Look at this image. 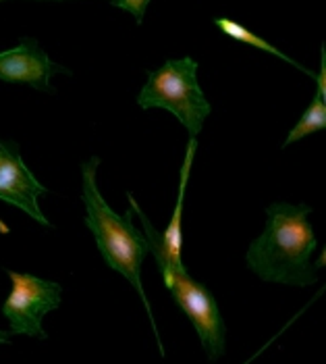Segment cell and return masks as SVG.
I'll return each mask as SVG.
<instances>
[{"mask_svg":"<svg viewBox=\"0 0 326 364\" xmlns=\"http://www.w3.org/2000/svg\"><path fill=\"white\" fill-rule=\"evenodd\" d=\"M312 208L308 204L274 202L266 208V227L249 244L245 260L247 267L268 283L308 287L318 281L316 237L310 225Z\"/></svg>","mask_w":326,"mask_h":364,"instance_id":"1","label":"cell"},{"mask_svg":"<svg viewBox=\"0 0 326 364\" xmlns=\"http://www.w3.org/2000/svg\"><path fill=\"white\" fill-rule=\"evenodd\" d=\"M98 165H100V159L92 156L82 167V200L85 206V225L92 231L104 262L112 271L127 277V281L136 287L143 306L148 310L152 329L156 333L161 356H164L161 333H158L152 306L148 302V296H146L143 283H141V264H143V258L150 252L148 240H146L143 231H139L134 223L131 208L125 210V215H116L107 204V200L102 198L98 186H96Z\"/></svg>","mask_w":326,"mask_h":364,"instance_id":"2","label":"cell"},{"mask_svg":"<svg viewBox=\"0 0 326 364\" xmlns=\"http://www.w3.org/2000/svg\"><path fill=\"white\" fill-rule=\"evenodd\" d=\"M137 105L141 109H166L188 129L190 138H197L212 107L197 82V60L191 56L170 58L161 69L148 71Z\"/></svg>","mask_w":326,"mask_h":364,"instance_id":"3","label":"cell"},{"mask_svg":"<svg viewBox=\"0 0 326 364\" xmlns=\"http://www.w3.org/2000/svg\"><path fill=\"white\" fill-rule=\"evenodd\" d=\"M156 264L177 306L188 314L191 325L195 327L208 360H218L227 348V329L212 291L191 279L183 262L173 264L164 258H156Z\"/></svg>","mask_w":326,"mask_h":364,"instance_id":"4","label":"cell"},{"mask_svg":"<svg viewBox=\"0 0 326 364\" xmlns=\"http://www.w3.org/2000/svg\"><path fill=\"white\" fill-rule=\"evenodd\" d=\"M6 275L13 283V289L2 306V312L11 323L13 336L48 339V333L42 327V318L46 312L60 306L63 287L55 281L40 279L11 269H6Z\"/></svg>","mask_w":326,"mask_h":364,"instance_id":"5","label":"cell"},{"mask_svg":"<svg viewBox=\"0 0 326 364\" xmlns=\"http://www.w3.org/2000/svg\"><path fill=\"white\" fill-rule=\"evenodd\" d=\"M46 192L48 190L23 163L17 141L0 138V200L28 213V217L40 225L53 227L38 202V198Z\"/></svg>","mask_w":326,"mask_h":364,"instance_id":"6","label":"cell"},{"mask_svg":"<svg viewBox=\"0 0 326 364\" xmlns=\"http://www.w3.org/2000/svg\"><path fill=\"white\" fill-rule=\"evenodd\" d=\"M56 73L71 75V71L55 63L36 38H23L15 48L0 53V80L6 84L31 85L36 90L55 92L50 77Z\"/></svg>","mask_w":326,"mask_h":364,"instance_id":"7","label":"cell"},{"mask_svg":"<svg viewBox=\"0 0 326 364\" xmlns=\"http://www.w3.org/2000/svg\"><path fill=\"white\" fill-rule=\"evenodd\" d=\"M326 127V60L325 53L320 58V71H318V80H316V94H314V100L312 105L305 109V112L301 114L295 127L289 132L287 140H285V148L291 146L293 141L301 140L310 134H316L320 129Z\"/></svg>","mask_w":326,"mask_h":364,"instance_id":"8","label":"cell"},{"mask_svg":"<svg viewBox=\"0 0 326 364\" xmlns=\"http://www.w3.org/2000/svg\"><path fill=\"white\" fill-rule=\"evenodd\" d=\"M214 26L220 29V33H224L227 38H233V40H237V42H241V44H247V46H251V48H258V50H262V53H268L272 56H278L281 60H285V63H289V65H293V67H298L299 71H303L305 75H314L310 69H305L303 65H299L298 60H293L291 56H287L283 50H278L276 46H272L268 40H264L262 36H258V33H254L251 29H247L244 23H239V21H235V19H231V17H217L214 19Z\"/></svg>","mask_w":326,"mask_h":364,"instance_id":"9","label":"cell"},{"mask_svg":"<svg viewBox=\"0 0 326 364\" xmlns=\"http://www.w3.org/2000/svg\"><path fill=\"white\" fill-rule=\"evenodd\" d=\"M112 6H119L123 11H129L134 17H136V23L139 26L146 17V11H148V4L150 0H109Z\"/></svg>","mask_w":326,"mask_h":364,"instance_id":"10","label":"cell"},{"mask_svg":"<svg viewBox=\"0 0 326 364\" xmlns=\"http://www.w3.org/2000/svg\"><path fill=\"white\" fill-rule=\"evenodd\" d=\"M11 336H13V333H6V331L0 329V343H9V341H11Z\"/></svg>","mask_w":326,"mask_h":364,"instance_id":"11","label":"cell"},{"mask_svg":"<svg viewBox=\"0 0 326 364\" xmlns=\"http://www.w3.org/2000/svg\"><path fill=\"white\" fill-rule=\"evenodd\" d=\"M0 233H2V235H6V233H11V231H9V225L4 223L2 219H0Z\"/></svg>","mask_w":326,"mask_h":364,"instance_id":"12","label":"cell"},{"mask_svg":"<svg viewBox=\"0 0 326 364\" xmlns=\"http://www.w3.org/2000/svg\"><path fill=\"white\" fill-rule=\"evenodd\" d=\"M251 360H254V358H249V360H247V363H244V364H249V363H251Z\"/></svg>","mask_w":326,"mask_h":364,"instance_id":"13","label":"cell"},{"mask_svg":"<svg viewBox=\"0 0 326 364\" xmlns=\"http://www.w3.org/2000/svg\"><path fill=\"white\" fill-rule=\"evenodd\" d=\"M0 2H2V0H0Z\"/></svg>","mask_w":326,"mask_h":364,"instance_id":"14","label":"cell"}]
</instances>
